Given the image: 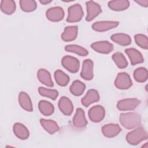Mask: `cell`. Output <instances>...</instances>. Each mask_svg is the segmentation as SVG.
<instances>
[{
	"instance_id": "obj_5",
	"label": "cell",
	"mask_w": 148,
	"mask_h": 148,
	"mask_svg": "<svg viewBox=\"0 0 148 148\" xmlns=\"http://www.w3.org/2000/svg\"><path fill=\"white\" fill-rule=\"evenodd\" d=\"M62 66L71 73L78 72L80 67L79 61L75 57L71 56H65L61 60Z\"/></svg>"
},
{
	"instance_id": "obj_21",
	"label": "cell",
	"mask_w": 148,
	"mask_h": 148,
	"mask_svg": "<svg viewBox=\"0 0 148 148\" xmlns=\"http://www.w3.org/2000/svg\"><path fill=\"white\" fill-rule=\"evenodd\" d=\"M37 77L38 80L43 84L52 87L54 86V83L52 81L50 72L45 69H40L37 72Z\"/></svg>"
},
{
	"instance_id": "obj_9",
	"label": "cell",
	"mask_w": 148,
	"mask_h": 148,
	"mask_svg": "<svg viewBox=\"0 0 148 148\" xmlns=\"http://www.w3.org/2000/svg\"><path fill=\"white\" fill-rule=\"evenodd\" d=\"M80 76L86 80H91L94 77V63L90 59H86L83 62Z\"/></svg>"
},
{
	"instance_id": "obj_26",
	"label": "cell",
	"mask_w": 148,
	"mask_h": 148,
	"mask_svg": "<svg viewBox=\"0 0 148 148\" xmlns=\"http://www.w3.org/2000/svg\"><path fill=\"white\" fill-rule=\"evenodd\" d=\"M16 9V3L13 0H2L1 1V10L6 14H13Z\"/></svg>"
},
{
	"instance_id": "obj_28",
	"label": "cell",
	"mask_w": 148,
	"mask_h": 148,
	"mask_svg": "<svg viewBox=\"0 0 148 148\" xmlns=\"http://www.w3.org/2000/svg\"><path fill=\"white\" fill-rule=\"evenodd\" d=\"M54 76L56 83L60 86H66L69 82L70 78L69 76L61 70L58 69L56 71Z\"/></svg>"
},
{
	"instance_id": "obj_34",
	"label": "cell",
	"mask_w": 148,
	"mask_h": 148,
	"mask_svg": "<svg viewBox=\"0 0 148 148\" xmlns=\"http://www.w3.org/2000/svg\"><path fill=\"white\" fill-rule=\"evenodd\" d=\"M135 41L138 46H139L140 47L147 50L148 48V39L147 36L138 34H136L134 36Z\"/></svg>"
},
{
	"instance_id": "obj_36",
	"label": "cell",
	"mask_w": 148,
	"mask_h": 148,
	"mask_svg": "<svg viewBox=\"0 0 148 148\" xmlns=\"http://www.w3.org/2000/svg\"><path fill=\"white\" fill-rule=\"evenodd\" d=\"M52 1L51 0H40L39 2L43 5H47L50 3Z\"/></svg>"
},
{
	"instance_id": "obj_13",
	"label": "cell",
	"mask_w": 148,
	"mask_h": 148,
	"mask_svg": "<svg viewBox=\"0 0 148 148\" xmlns=\"http://www.w3.org/2000/svg\"><path fill=\"white\" fill-rule=\"evenodd\" d=\"M58 106L60 111L66 116L71 115L73 111V105L71 101L66 97L62 96L59 99Z\"/></svg>"
},
{
	"instance_id": "obj_1",
	"label": "cell",
	"mask_w": 148,
	"mask_h": 148,
	"mask_svg": "<svg viewBox=\"0 0 148 148\" xmlns=\"http://www.w3.org/2000/svg\"><path fill=\"white\" fill-rule=\"evenodd\" d=\"M119 121L121 125L127 130L135 128L142 125L141 116L135 112L121 113L119 117Z\"/></svg>"
},
{
	"instance_id": "obj_27",
	"label": "cell",
	"mask_w": 148,
	"mask_h": 148,
	"mask_svg": "<svg viewBox=\"0 0 148 148\" xmlns=\"http://www.w3.org/2000/svg\"><path fill=\"white\" fill-rule=\"evenodd\" d=\"M85 89V84L79 80L73 81L69 88L70 92L75 96H80L83 94Z\"/></svg>"
},
{
	"instance_id": "obj_15",
	"label": "cell",
	"mask_w": 148,
	"mask_h": 148,
	"mask_svg": "<svg viewBox=\"0 0 148 148\" xmlns=\"http://www.w3.org/2000/svg\"><path fill=\"white\" fill-rule=\"evenodd\" d=\"M125 53L129 57L131 64L132 65L142 63L144 61L142 53L135 48H127L125 50Z\"/></svg>"
},
{
	"instance_id": "obj_32",
	"label": "cell",
	"mask_w": 148,
	"mask_h": 148,
	"mask_svg": "<svg viewBox=\"0 0 148 148\" xmlns=\"http://www.w3.org/2000/svg\"><path fill=\"white\" fill-rule=\"evenodd\" d=\"M19 2L20 8L25 12H33L37 8L36 2L34 0H21Z\"/></svg>"
},
{
	"instance_id": "obj_14",
	"label": "cell",
	"mask_w": 148,
	"mask_h": 148,
	"mask_svg": "<svg viewBox=\"0 0 148 148\" xmlns=\"http://www.w3.org/2000/svg\"><path fill=\"white\" fill-rule=\"evenodd\" d=\"M72 124L74 127L79 128H84L87 125V121L85 117V113L82 108H77L75 114L73 117Z\"/></svg>"
},
{
	"instance_id": "obj_24",
	"label": "cell",
	"mask_w": 148,
	"mask_h": 148,
	"mask_svg": "<svg viewBox=\"0 0 148 148\" xmlns=\"http://www.w3.org/2000/svg\"><path fill=\"white\" fill-rule=\"evenodd\" d=\"M130 3L128 0H114L108 2V7L114 11H123L129 8Z\"/></svg>"
},
{
	"instance_id": "obj_35",
	"label": "cell",
	"mask_w": 148,
	"mask_h": 148,
	"mask_svg": "<svg viewBox=\"0 0 148 148\" xmlns=\"http://www.w3.org/2000/svg\"><path fill=\"white\" fill-rule=\"evenodd\" d=\"M135 2L138 5L143 7H147L148 6V0H139V1H135Z\"/></svg>"
},
{
	"instance_id": "obj_16",
	"label": "cell",
	"mask_w": 148,
	"mask_h": 148,
	"mask_svg": "<svg viewBox=\"0 0 148 148\" xmlns=\"http://www.w3.org/2000/svg\"><path fill=\"white\" fill-rule=\"evenodd\" d=\"M102 134L107 138H113L117 136L121 131L120 127L116 124H108L101 128Z\"/></svg>"
},
{
	"instance_id": "obj_29",
	"label": "cell",
	"mask_w": 148,
	"mask_h": 148,
	"mask_svg": "<svg viewBox=\"0 0 148 148\" xmlns=\"http://www.w3.org/2000/svg\"><path fill=\"white\" fill-rule=\"evenodd\" d=\"M134 79L139 83L146 82L148 77V72L146 68L139 67L136 68L134 72Z\"/></svg>"
},
{
	"instance_id": "obj_20",
	"label": "cell",
	"mask_w": 148,
	"mask_h": 148,
	"mask_svg": "<svg viewBox=\"0 0 148 148\" xmlns=\"http://www.w3.org/2000/svg\"><path fill=\"white\" fill-rule=\"evenodd\" d=\"M13 131L15 135L21 140H25L29 136V132L27 128L20 123H16L14 124Z\"/></svg>"
},
{
	"instance_id": "obj_23",
	"label": "cell",
	"mask_w": 148,
	"mask_h": 148,
	"mask_svg": "<svg viewBox=\"0 0 148 148\" xmlns=\"http://www.w3.org/2000/svg\"><path fill=\"white\" fill-rule=\"evenodd\" d=\"M39 121L44 130L51 135H53L60 130L58 125L54 120L41 119Z\"/></svg>"
},
{
	"instance_id": "obj_30",
	"label": "cell",
	"mask_w": 148,
	"mask_h": 148,
	"mask_svg": "<svg viewBox=\"0 0 148 148\" xmlns=\"http://www.w3.org/2000/svg\"><path fill=\"white\" fill-rule=\"evenodd\" d=\"M112 60L120 69H123L128 66V62L125 56L120 52H116L112 55Z\"/></svg>"
},
{
	"instance_id": "obj_12",
	"label": "cell",
	"mask_w": 148,
	"mask_h": 148,
	"mask_svg": "<svg viewBox=\"0 0 148 148\" xmlns=\"http://www.w3.org/2000/svg\"><path fill=\"white\" fill-rule=\"evenodd\" d=\"M91 47L95 51L102 54H109L113 50V45L108 41H98L91 45Z\"/></svg>"
},
{
	"instance_id": "obj_6",
	"label": "cell",
	"mask_w": 148,
	"mask_h": 148,
	"mask_svg": "<svg viewBox=\"0 0 148 148\" xmlns=\"http://www.w3.org/2000/svg\"><path fill=\"white\" fill-rule=\"evenodd\" d=\"M140 102L137 98H125L118 101L117 108L121 111L132 110L136 108Z\"/></svg>"
},
{
	"instance_id": "obj_19",
	"label": "cell",
	"mask_w": 148,
	"mask_h": 148,
	"mask_svg": "<svg viewBox=\"0 0 148 148\" xmlns=\"http://www.w3.org/2000/svg\"><path fill=\"white\" fill-rule=\"evenodd\" d=\"M18 101L21 107L26 111L32 112L33 110V105L31 99L25 92L21 91L18 97Z\"/></svg>"
},
{
	"instance_id": "obj_17",
	"label": "cell",
	"mask_w": 148,
	"mask_h": 148,
	"mask_svg": "<svg viewBox=\"0 0 148 148\" xmlns=\"http://www.w3.org/2000/svg\"><path fill=\"white\" fill-rule=\"evenodd\" d=\"M99 95L98 92L94 89L89 90L85 96L81 99L82 104L85 106L88 107L91 104L97 102L99 100Z\"/></svg>"
},
{
	"instance_id": "obj_18",
	"label": "cell",
	"mask_w": 148,
	"mask_h": 148,
	"mask_svg": "<svg viewBox=\"0 0 148 148\" xmlns=\"http://www.w3.org/2000/svg\"><path fill=\"white\" fill-rule=\"evenodd\" d=\"M78 33V27L77 25H71L66 27L64 32L61 34V38L65 42H71L74 40Z\"/></svg>"
},
{
	"instance_id": "obj_2",
	"label": "cell",
	"mask_w": 148,
	"mask_h": 148,
	"mask_svg": "<svg viewBox=\"0 0 148 148\" xmlns=\"http://www.w3.org/2000/svg\"><path fill=\"white\" fill-rule=\"evenodd\" d=\"M125 138L129 144L136 145L141 142L147 139V133L143 127L140 126L128 132Z\"/></svg>"
},
{
	"instance_id": "obj_33",
	"label": "cell",
	"mask_w": 148,
	"mask_h": 148,
	"mask_svg": "<svg viewBox=\"0 0 148 148\" xmlns=\"http://www.w3.org/2000/svg\"><path fill=\"white\" fill-rule=\"evenodd\" d=\"M38 92L40 95L50 98L52 100L56 99L58 96V92L56 90L49 89L43 87H39Z\"/></svg>"
},
{
	"instance_id": "obj_3",
	"label": "cell",
	"mask_w": 148,
	"mask_h": 148,
	"mask_svg": "<svg viewBox=\"0 0 148 148\" xmlns=\"http://www.w3.org/2000/svg\"><path fill=\"white\" fill-rule=\"evenodd\" d=\"M84 15L81 5L79 3L73 5L68 8L66 21L68 23H76L80 21Z\"/></svg>"
},
{
	"instance_id": "obj_11",
	"label": "cell",
	"mask_w": 148,
	"mask_h": 148,
	"mask_svg": "<svg viewBox=\"0 0 148 148\" xmlns=\"http://www.w3.org/2000/svg\"><path fill=\"white\" fill-rule=\"evenodd\" d=\"M119 22L117 21H99L92 25V28L97 32H105L117 27Z\"/></svg>"
},
{
	"instance_id": "obj_25",
	"label": "cell",
	"mask_w": 148,
	"mask_h": 148,
	"mask_svg": "<svg viewBox=\"0 0 148 148\" xmlns=\"http://www.w3.org/2000/svg\"><path fill=\"white\" fill-rule=\"evenodd\" d=\"M38 108L40 112L44 116H48L52 114L54 111L53 105L49 101L40 100L38 103Z\"/></svg>"
},
{
	"instance_id": "obj_4",
	"label": "cell",
	"mask_w": 148,
	"mask_h": 148,
	"mask_svg": "<svg viewBox=\"0 0 148 148\" xmlns=\"http://www.w3.org/2000/svg\"><path fill=\"white\" fill-rule=\"evenodd\" d=\"M114 83L116 87L120 90H127L132 86V82L130 75L125 72H119Z\"/></svg>"
},
{
	"instance_id": "obj_31",
	"label": "cell",
	"mask_w": 148,
	"mask_h": 148,
	"mask_svg": "<svg viewBox=\"0 0 148 148\" xmlns=\"http://www.w3.org/2000/svg\"><path fill=\"white\" fill-rule=\"evenodd\" d=\"M65 50L68 52L76 53L80 56H86L88 52L84 47L77 45H68L65 47Z\"/></svg>"
},
{
	"instance_id": "obj_10",
	"label": "cell",
	"mask_w": 148,
	"mask_h": 148,
	"mask_svg": "<svg viewBox=\"0 0 148 148\" xmlns=\"http://www.w3.org/2000/svg\"><path fill=\"white\" fill-rule=\"evenodd\" d=\"M47 18L53 22L62 20L64 17V11L61 7L54 6L49 8L46 12Z\"/></svg>"
},
{
	"instance_id": "obj_8",
	"label": "cell",
	"mask_w": 148,
	"mask_h": 148,
	"mask_svg": "<svg viewBox=\"0 0 148 148\" xmlns=\"http://www.w3.org/2000/svg\"><path fill=\"white\" fill-rule=\"evenodd\" d=\"M88 114L91 121L98 123L103 119L105 115V110L102 106L99 105H95L89 109Z\"/></svg>"
},
{
	"instance_id": "obj_22",
	"label": "cell",
	"mask_w": 148,
	"mask_h": 148,
	"mask_svg": "<svg viewBox=\"0 0 148 148\" xmlns=\"http://www.w3.org/2000/svg\"><path fill=\"white\" fill-rule=\"evenodd\" d=\"M110 39L123 46H128L131 43V38L130 35L124 33L114 34L110 36Z\"/></svg>"
},
{
	"instance_id": "obj_7",
	"label": "cell",
	"mask_w": 148,
	"mask_h": 148,
	"mask_svg": "<svg viewBox=\"0 0 148 148\" xmlns=\"http://www.w3.org/2000/svg\"><path fill=\"white\" fill-rule=\"evenodd\" d=\"M86 9L87 16L86 20L87 21H92L102 12L101 6L93 1H89L86 2Z\"/></svg>"
}]
</instances>
